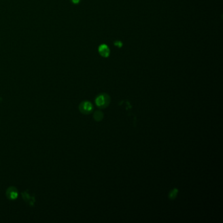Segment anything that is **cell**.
<instances>
[{
	"mask_svg": "<svg viewBox=\"0 0 223 223\" xmlns=\"http://www.w3.org/2000/svg\"><path fill=\"white\" fill-rule=\"evenodd\" d=\"M104 118V114L101 111H97L95 112V113L94 114V119L96 121H101Z\"/></svg>",
	"mask_w": 223,
	"mask_h": 223,
	"instance_id": "277c9868",
	"label": "cell"
},
{
	"mask_svg": "<svg viewBox=\"0 0 223 223\" xmlns=\"http://www.w3.org/2000/svg\"><path fill=\"white\" fill-rule=\"evenodd\" d=\"M114 44H115V46H117V47H119V48H121L122 46H123V43H122V42H121V41H119V40H118V41H115Z\"/></svg>",
	"mask_w": 223,
	"mask_h": 223,
	"instance_id": "8992f818",
	"label": "cell"
},
{
	"mask_svg": "<svg viewBox=\"0 0 223 223\" xmlns=\"http://www.w3.org/2000/svg\"><path fill=\"white\" fill-rule=\"evenodd\" d=\"M69 1L73 5H78L79 3H80L81 0H69Z\"/></svg>",
	"mask_w": 223,
	"mask_h": 223,
	"instance_id": "52a82bcc",
	"label": "cell"
},
{
	"mask_svg": "<svg viewBox=\"0 0 223 223\" xmlns=\"http://www.w3.org/2000/svg\"><path fill=\"white\" fill-rule=\"evenodd\" d=\"M110 102H111L110 96L105 93L101 94L96 99V105L101 109L107 107L109 105Z\"/></svg>",
	"mask_w": 223,
	"mask_h": 223,
	"instance_id": "6da1fadb",
	"label": "cell"
},
{
	"mask_svg": "<svg viewBox=\"0 0 223 223\" xmlns=\"http://www.w3.org/2000/svg\"><path fill=\"white\" fill-rule=\"evenodd\" d=\"M178 194V189H173L172 191H170V194H169V198L170 199H174L177 196Z\"/></svg>",
	"mask_w": 223,
	"mask_h": 223,
	"instance_id": "5b68a950",
	"label": "cell"
},
{
	"mask_svg": "<svg viewBox=\"0 0 223 223\" xmlns=\"http://www.w3.org/2000/svg\"><path fill=\"white\" fill-rule=\"evenodd\" d=\"M98 53L101 56L107 58L110 55V49L107 44H102L98 47Z\"/></svg>",
	"mask_w": 223,
	"mask_h": 223,
	"instance_id": "3957f363",
	"label": "cell"
},
{
	"mask_svg": "<svg viewBox=\"0 0 223 223\" xmlns=\"http://www.w3.org/2000/svg\"><path fill=\"white\" fill-rule=\"evenodd\" d=\"M79 109L84 114L90 113L93 110V106L89 102H83L79 105Z\"/></svg>",
	"mask_w": 223,
	"mask_h": 223,
	"instance_id": "7a4b0ae2",
	"label": "cell"
}]
</instances>
